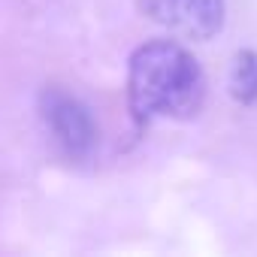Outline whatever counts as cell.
<instances>
[{"instance_id": "cell-1", "label": "cell", "mask_w": 257, "mask_h": 257, "mask_svg": "<svg viewBox=\"0 0 257 257\" xmlns=\"http://www.w3.org/2000/svg\"><path fill=\"white\" fill-rule=\"evenodd\" d=\"M127 103L137 124L188 121L206 103V73L176 40H149L127 61Z\"/></svg>"}, {"instance_id": "cell-2", "label": "cell", "mask_w": 257, "mask_h": 257, "mask_svg": "<svg viewBox=\"0 0 257 257\" xmlns=\"http://www.w3.org/2000/svg\"><path fill=\"white\" fill-rule=\"evenodd\" d=\"M40 118L55 146L70 161H88L97 149V121L91 109L70 91L49 85L40 94Z\"/></svg>"}, {"instance_id": "cell-3", "label": "cell", "mask_w": 257, "mask_h": 257, "mask_svg": "<svg viewBox=\"0 0 257 257\" xmlns=\"http://www.w3.org/2000/svg\"><path fill=\"white\" fill-rule=\"evenodd\" d=\"M146 19L167 28L170 34L194 43H206L224 31V0H137Z\"/></svg>"}, {"instance_id": "cell-4", "label": "cell", "mask_w": 257, "mask_h": 257, "mask_svg": "<svg viewBox=\"0 0 257 257\" xmlns=\"http://www.w3.org/2000/svg\"><path fill=\"white\" fill-rule=\"evenodd\" d=\"M227 88L236 103H242V106L257 103V52L254 49H242L233 55L230 73H227Z\"/></svg>"}]
</instances>
